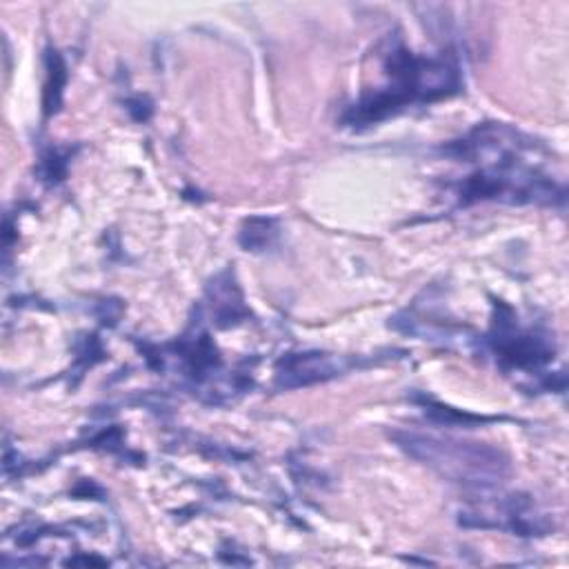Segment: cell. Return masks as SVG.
Segmentation results:
<instances>
[{"mask_svg":"<svg viewBox=\"0 0 569 569\" xmlns=\"http://www.w3.org/2000/svg\"><path fill=\"white\" fill-rule=\"evenodd\" d=\"M400 449L431 467L440 476L476 487L500 482L509 473V460L502 451L482 442H462L429 433H393Z\"/></svg>","mask_w":569,"mask_h":569,"instance_id":"obj_1","label":"cell"},{"mask_svg":"<svg viewBox=\"0 0 569 569\" xmlns=\"http://www.w3.org/2000/svg\"><path fill=\"white\" fill-rule=\"evenodd\" d=\"M347 365H342L340 358L327 356V353H298L289 356L280 362L278 369V382L284 387H300L318 380H327L342 371Z\"/></svg>","mask_w":569,"mask_h":569,"instance_id":"obj_2","label":"cell"},{"mask_svg":"<svg viewBox=\"0 0 569 569\" xmlns=\"http://www.w3.org/2000/svg\"><path fill=\"white\" fill-rule=\"evenodd\" d=\"M273 220L269 218H251L244 222V229L240 233V240L247 249H256V247H264L269 244L271 236H273Z\"/></svg>","mask_w":569,"mask_h":569,"instance_id":"obj_3","label":"cell"}]
</instances>
